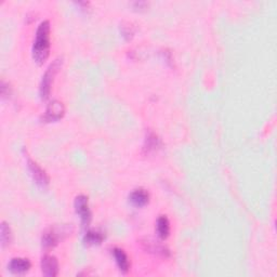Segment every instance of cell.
I'll use <instances>...</instances> for the list:
<instances>
[{"instance_id": "cell-1", "label": "cell", "mask_w": 277, "mask_h": 277, "mask_svg": "<svg viewBox=\"0 0 277 277\" xmlns=\"http://www.w3.org/2000/svg\"><path fill=\"white\" fill-rule=\"evenodd\" d=\"M33 59L38 65L44 64L50 54V23L44 21L36 30L33 44Z\"/></svg>"}, {"instance_id": "cell-2", "label": "cell", "mask_w": 277, "mask_h": 277, "mask_svg": "<svg viewBox=\"0 0 277 277\" xmlns=\"http://www.w3.org/2000/svg\"><path fill=\"white\" fill-rule=\"evenodd\" d=\"M62 61H63L62 60V57H57V59L52 62L48 69H47V71L45 72L39 87V96L41 98V100H47V99L49 98L52 83H53L56 73L61 69Z\"/></svg>"}, {"instance_id": "cell-3", "label": "cell", "mask_w": 277, "mask_h": 277, "mask_svg": "<svg viewBox=\"0 0 277 277\" xmlns=\"http://www.w3.org/2000/svg\"><path fill=\"white\" fill-rule=\"evenodd\" d=\"M66 235H69V228L66 227H53L46 229L41 237V244L45 248H52L59 244Z\"/></svg>"}, {"instance_id": "cell-4", "label": "cell", "mask_w": 277, "mask_h": 277, "mask_svg": "<svg viewBox=\"0 0 277 277\" xmlns=\"http://www.w3.org/2000/svg\"><path fill=\"white\" fill-rule=\"evenodd\" d=\"M27 168L30 176H32L33 180L35 181L36 184L40 187H47L49 185V182L50 179L48 175L46 174V171L41 168V167L37 164L35 163L34 160H32L30 158L27 159Z\"/></svg>"}, {"instance_id": "cell-5", "label": "cell", "mask_w": 277, "mask_h": 277, "mask_svg": "<svg viewBox=\"0 0 277 277\" xmlns=\"http://www.w3.org/2000/svg\"><path fill=\"white\" fill-rule=\"evenodd\" d=\"M75 211L80 217L82 227H87L91 221V211L89 208L88 197L85 195H79L76 197L75 202Z\"/></svg>"}, {"instance_id": "cell-6", "label": "cell", "mask_w": 277, "mask_h": 277, "mask_svg": "<svg viewBox=\"0 0 277 277\" xmlns=\"http://www.w3.org/2000/svg\"><path fill=\"white\" fill-rule=\"evenodd\" d=\"M64 113H65V108L63 103L57 100H53L49 103L48 107L46 109V113L41 119H43L44 123L57 122V120H60L64 116Z\"/></svg>"}, {"instance_id": "cell-7", "label": "cell", "mask_w": 277, "mask_h": 277, "mask_svg": "<svg viewBox=\"0 0 277 277\" xmlns=\"http://www.w3.org/2000/svg\"><path fill=\"white\" fill-rule=\"evenodd\" d=\"M41 271L43 274L48 277H54L59 274V262L53 255L47 254L41 259Z\"/></svg>"}, {"instance_id": "cell-8", "label": "cell", "mask_w": 277, "mask_h": 277, "mask_svg": "<svg viewBox=\"0 0 277 277\" xmlns=\"http://www.w3.org/2000/svg\"><path fill=\"white\" fill-rule=\"evenodd\" d=\"M30 266H32V264L27 259L13 258L10 261L8 268L13 274H24L29 271Z\"/></svg>"}, {"instance_id": "cell-9", "label": "cell", "mask_w": 277, "mask_h": 277, "mask_svg": "<svg viewBox=\"0 0 277 277\" xmlns=\"http://www.w3.org/2000/svg\"><path fill=\"white\" fill-rule=\"evenodd\" d=\"M160 146H161V141L154 132H149L146 134L144 148H143L145 154L156 153V151L160 149Z\"/></svg>"}, {"instance_id": "cell-10", "label": "cell", "mask_w": 277, "mask_h": 277, "mask_svg": "<svg viewBox=\"0 0 277 277\" xmlns=\"http://www.w3.org/2000/svg\"><path fill=\"white\" fill-rule=\"evenodd\" d=\"M149 201H150L149 193L143 189L134 190L133 192L130 193L129 195V201L135 207H143L149 202Z\"/></svg>"}, {"instance_id": "cell-11", "label": "cell", "mask_w": 277, "mask_h": 277, "mask_svg": "<svg viewBox=\"0 0 277 277\" xmlns=\"http://www.w3.org/2000/svg\"><path fill=\"white\" fill-rule=\"evenodd\" d=\"M112 252H113L115 261H116L120 272H123V273H127L130 269V262H129V258L126 254V252H125L124 250L120 248H114Z\"/></svg>"}, {"instance_id": "cell-12", "label": "cell", "mask_w": 277, "mask_h": 277, "mask_svg": "<svg viewBox=\"0 0 277 277\" xmlns=\"http://www.w3.org/2000/svg\"><path fill=\"white\" fill-rule=\"evenodd\" d=\"M143 247L151 253H154L156 255H160V257L164 258H168L170 255L169 249H167L166 247H164L163 245L157 244L155 242H151V240H146V242H143Z\"/></svg>"}, {"instance_id": "cell-13", "label": "cell", "mask_w": 277, "mask_h": 277, "mask_svg": "<svg viewBox=\"0 0 277 277\" xmlns=\"http://www.w3.org/2000/svg\"><path fill=\"white\" fill-rule=\"evenodd\" d=\"M156 228H157V234L160 238L165 239L169 236L170 223L166 216H160L157 219V226H156Z\"/></svg>"}, {"instance_id": "cell-14", "label": "cell", "mask_w": 277, "mask_h": 277, "mask_svg": "<svg viewBox=\"0 0 277 277\" xmlns=\"http://www.w3.org/2000/svg\"><path fill=\"white\" fill-rule=\"evenodd\" d=\"M104 239L103 234L97 231H89L86 233L85 237H83V242L87 245H100Z\"/></svg>"}, {"instance_id": "cell-15", "label": "cell", "mask_w": 277, "mask_h": 277, "mask_svg": "<svg viewBox=\"0 0 277 277\" xmlns=\"http://www.w3.org/2000/svg\"><path fill=\"white\" fill-rule=\"evenodd\" d=\"M0 239H1L2 248H6L12 242V232L11 228L6 222L1 223V234H0Z\"/></svg>"}]
</instances>
